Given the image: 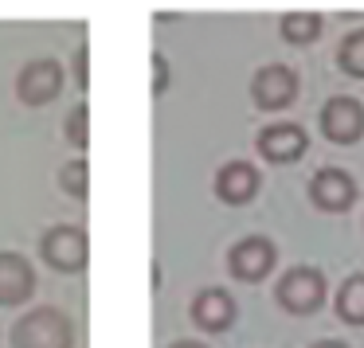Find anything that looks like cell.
Masks as SVG:
<instances>
[{
	"mask_svg": "<svg viewBox=\"0 0 364 348\" xmlns=\"http://www.w3.org/2000/svg\"><path fill=\"white\" fill-rule=\"evenodd\" d=\"M12 348H75V325L63 309L40 305L12 325Z\"/></svg>",
	"mask_w": 364,
	"mask_h": 348,
	"instance_id": "obj_1",
	"label": "cell"
},
{
	"mask_svg": "<svg viewBox=\"0 0 364 348\" xmlns=\"http://www.w3.org/2000/svg\"><path fill=\"white\" fill-rule=\"evenodd\" d=\"M274 298L286 313L309 317L325 305V274L314 266H290L274 286Z\"/></svg>",
	"mask_w": 364,
	"mask_h": 348,
	"instance_id": "obj_2",
	"label": "cell"
},
{
	"mask_svg": "<svg viewBox=\"0 0 364 348\" xmlns=\"http://www.w3.org/2000/svg\"><path fill=\"white\" fill-rule=\"evenodd\" d=\"M40 254L51 270H59V274H79V270H87V259H90L87 231L75 227V223L48 227L40 239Z\"/></svg>",
	"mask_w": 364,
	"mask_h": 348,
	"instance_id": "obj_3",
	"label": "cell"
},
{
	"mask_svg": "<svg viewBox=\"0 0 364 348\" xmlns=\"http://www.w3.org/2000/svg\"><path fill=\"white\" fill-rule=\"evenodd\" d=\"M274 262H278V251H274V243H270L267 235H247L228 251L231 278H239V282H247V286L262 282V278L274 270Z\"/></svg>",
	"mask_w": 364,
	"mask_h": 348,
	"instance_id": "obj_4",
	"label": "cell"
},
{
	"mask_svg": "<svg viewBox=\"0 0 364 348\" xmlns=\"http://www.w3.org/2000/svg\"><path fill=\"white\" fill-rule=\"evenodd\" d=\"M63 82H67V75L55 59H32L16 75V94L24 106H48V102H55Z\"/></svg>",
	"mask_w": 364,
	"mask_h": 348,
	"instance_id": "obj_5",
	"label": "cell"
},
{
	"mask_svg": "<svg viewBox=\"0 0 364 348\" xmlns=\"http://www.w3.org/2000/svg\"><path fill=\"white\" fill-rule=\"evenodd\" d=\"M321 134L333 145H356L364 137V106L348 94H337L321 106Z\"/></svg>",
	"mask_w": 364,
	"mask_h": 348,
	"instance_id": "obj_6",
	"label": "cell"
},
{
	"mask_svg": "<svg viewBox=\"0 0 364 348\" xmlns=\"http://www.w3.org/2000/svg\"><path fill=\"white\" fill-rule=\"evenodd\" d=\"M251 98L259 110H286L298 98V75L282 63H267L251 79Z\"/></svg>",
	"mask_w": 364,
	"mask_h": 348,
	"instance_id": "obj_7",
	"label": "cell"
},
{
	"mask_svg": "<svg viewBox=\"0 0 364 348\" xmlns=\"http://www.w3.org/2000/svg\"><path fill=\"white\" fill-rule=\"evenodd\" d=\"M306 129L294 126V121H274V126H262L255 137V149L259 157H267L270 165H294L298 157H306Z\"/></svg>",
	"mask_w": 364,
	"mask_h": 348,
	"instance_id": "obj_8",
	"label": "cell"
},
{
	"mask_svg": "<svg viewBox=\"0 0 364 348\" xmlns=\"http://www.w3.org/2000/svg\"><path fill=\"white\" fill-rule=\"evenodd\" d=\"M36 293V266L16 251H0V305H28Z\"/></svg>",
	"mask_w": 364,
	"mask_h": 348,
	"instance_id": "obj_9",
	"label": "cell"
},
{
	"mask_svg": "<svg viewBox=\"0 0 364 348\" xmlns=\"http://www.w3.org/2000/svg\"><path fill=\"white\" fill-rule=\"evenodd\" d=\"M309 200H314L321 212H348L356 204V180L345 168H321V173L309 180Z\"/></svg>",
	"mask_w": 364,
	"mask_h": 348,
	"instance_id": "obj_10",
	"label": "cell"
},
{
	"mask_svg": "<svg viewBox=\"0 0 364 348\" xmlns=\"http://www.w3.org/2000/svg\"><path fill=\"white\" fill-rule=\"evenodd\" d=\"M259 168L251 161H228V165L215 173V196L231 207H243L259 196Z\"/></svg>",
	"mask_w": 364,
	"mask_h": 348,
	"instance_id": "obj_11",
	"label": "cell"
},
{
	"mask_svg": "<svg viewBox=\"0 0 364 348\" xmlns=\"http://www.w3.org/2000/svg\"><path fill=\"white\" fill-rule=\"evenodd\" d=\"M192 321L204 332L231 329V321H235V298L228 290H220V286H208V290H200L192 298Z\"/></svg>",
	"mask_w": 364,
	"mask_h": 348,
	"instance_id": "obj_12",
	"label": "cell"
},
{
	"mask_svg": "<svg viewBox=\"0 0 364 348\" xmlns=\"http://www.w3.org/2000/svg\"><path fill=\"white\" fill-rule=\"evenodd\" d=\"M321 28H325V20L317 16V12H286L282 24H278V32H282L286 43H294V48H306V43H317V40H321Z\"/></svg>",
	"mask_w": 364,
	"mask_h": 348,
	"instance_id": "obj_13",
	"label": "cell"
},
{
	"mask_svg": "<svg viewBox=\"0 0 364 348\" xmlns=\"http://www.w3.org/2000/svg\"><path fill=\"white\" fill-rule=\"evenodd\" d=\"M333 309H337V317L345 325H364V274H353L341 282Z\"/></svg>",
	"mask_w": 364,
	"mask_h": 348,
	"instance_id": "obj_14",
	"label": "cell"
},
{
	"mask_svg": "<svg viewBox=\"0 0 364 348\" xmlns=\"http://www.w3.org/2000/svg\"><path fill=\"white\" fill-rule=\"evenodd\" d=\"M337 67L345 75H353V79H364V28H356V32H348L345 40H341Z\"/></svg>",
	"mask_w": 364,
	"mask_h": 348,
	"instance_id": "obj_15",
	"label": "cell"
},
{
	"mask_svg": "<svg viewBox=\"0 0 364 348\" xmlns=\"http://www.w3.org/2000/svg\"><path fill=\"white\" fill-rule=\"evenodd\" d=\"M59 188L67 192L71 200H87V188H90V165L87 157H75L59 168Z\"/></svg>",
	"mask_w": 364,
	"mask_h": 348,
	"instance_id": "obj_16",
	"label": "cell"
},
{
	"mask_svg": "<svg viewBox=\"0 0 364 348\" xmlns=\"http://www.w3.org/2000/svg\"><path fill=\"white\" fill-rule=\"evenodd\" d=\"M90 110H87V102H79L71 114H67V126H63V134H67V141L75 145L79 153H87V145H90Z\"/></svg>",
	"mask_w": 364,
	"mask_h": 348,
	"instance_id": "obj_17",
	"label": "cell"
},
{
	"mask_svg": "<svg viewBox=\"0 0 364 348\" xmlns=\"http://www.w3.org/2000/svg\"><path fill=\"white\" fill-rule=\"evenodd\" d=\"M153 98H161L168 90V59L161 55V51H153Z\"/></svg>",
	"mask_w": 364,
	"mask_h": 348,
	"instance_id": "obj_18",
	"label": "cell"
},
{
	"mask_svg": "<svg viewBox=\"0 0 364 348\" xmlns=\"http://www.w3.org/2000/svg\"><path fill=\"white\" fill-rule=\"evenodd\" d=\"M87 59H90L87 43H79V48H75V82H79L82 90L90 87V71H87Z\"/></svg>",
	"mask_w": 364,
	"mask_h": 348,
	"instance_id": "obj_19",
	"label": "cell"
},
{
	"mask_svg": "<svg viewBox=\"0 0 364 348\" xmlns=\"http://www.w3.org/2000/svg\"><path fill=\"white\" fill-rule=\"evenodd\" d=\"M168 348H208V344H200V340H176V344H168Z\"/></svg>",
	"mask_w": 364,
	"mask_h": 348,
	"instance_id": "obj_20",
	"label": "cell"
},
{
	"mask_svg": "<svg viewBox=\"0 0 364 348\" xmlns=\"http://www.w3.org/2000/svg\"><path fill=\"white\" fill-rule=\"evenodd\" d=\"M314 348H348V344H341V340H321V344H314Z\"/></svg>",
	"mask_w": 364,
	"mask_h": 348,
	"instance_id": "obj_21",
	"label": "cell"
}]
</instances>
